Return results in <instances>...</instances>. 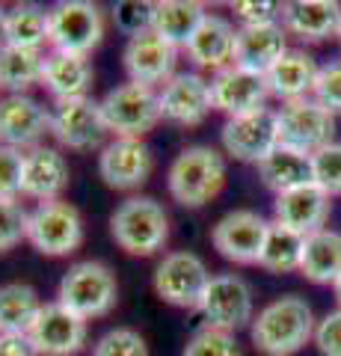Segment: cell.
Here are the masks:
<instances>
[{"instance_id":"obj_5","label":"cell","mask_w":341,"mask_h":356,"mask_svg":"<svg viewBox=\"0 0 341 356\" xmlns=\"http://www.w3.org/2000/svg\"><path fill=\"white\" fill-rule=\"evenodd\" d=\"M27 241L33 250L51 259H63L81 250L83 243V220L81 211L65 199L39 202L27 217Z\"/></svg>"},{"instance_id":"obj_3","label":"cell","mask_w":341,"mask_h":356,"mask_svg":"<svg viewBox=\"0 0 341 356\" xmlns=\"http://www.w3.org/2000/svg\"><path fill=\"white\" fill-rule=\"evenodd\" d=\"M169 196L184 208H202L226 187V158L214 146H187L167 172Z\"/></svg>"},{"instance_id":"obj_38","label":"cell","mask_w":341,"mask_h":356,"mask_svg":"<svg viewBox=\"0 0 341 356\" xmlns=\"http://www.w3.org/2000/svg\"><path fill=\"white\" fill-rule=\"evenodd\" d=\"M315 184L329 196H341V143H329L312 154Z\"/></svg>"},{"instance_id":"obj_18","label":"cell","mask_w":341,"mask_h":356,"mask_svg":"<svg viewBox=\"0 0 341 356\" xmlns=\"http://www.w3.org/2000/svg\"><path fill=\"white\" fill-rule=\"evenodd\" d=\"M51 134V110L30 95L0 98V146L30 152Z\"/></svg>"},{"instance_id":"obj_8","label":"cell","mask_w":341,"mask_h":356,"mask_svg":"<svg viewBox=\"0 0 341 356\" xmlns=\"http://www.w3.org/2000/svg\"><path fill=\"white\" fill-rule=\"evenodd\" d=\"M208 282H211V273L205 261L190 250L167 252L151 276L155 294L175 309H199Z\"/></svg>"},{"instance_id":"obj_27","label":"cell","mask_w":341,"mask_h":356,"mask_svg":"<svg viewBox=\"0 0 341 356\" xmlns=\"http://www.w3.org/2000/svg\"><path fill=\"white\" fill-rule=\"evenodd\" d=\"M258 178L264 181V187L273 193H288L294 187L312 184L315 172H312V154L294 152L288 146H276L267 158L258 163Z\"/></svg>"},{"instance_id":"obj_42","label":"cell","mask_w":341,"mask_h":356,"mask_svg":"<svg viewBox=\"0 0 341 356\" xmlns=\"http://www.w3.org/2000/svg\"><path fill=\"white\" fill-rule=\"evenodd\" d=\"M235 18H240V24H264V21H276V15L282 13V3H273V0H261V3H232Z\"/></svg>"},{"instance_id":"obj_4","label":"cell","mask_w":341,"mask_h":356,"mask_svg":"<svg viewBox=\"0 0 341 356\" xmlns=\"http://www.w3.org/2000/svg\"><path fill=\"white\" fill-rule=\"evenodd\" d=\"M116 300H119L116 273L104 261H95V259L72 264L57 285V303L83 321L110 315Z\"/></svg>"},{"instance_id":"obj_1","label":"cell","mask_w":341,"mask_h":356,"mask_svg":"<svg viewBox=\"0 0 341 356\" xmlns=\"http://www.w3.org/2000/svg\"><path fill=\"white\" fill-rule=\"evenodd\" d=\"M315 327L312 306L300 294H285L252 318L249 336L264 356H294L315 339Z\"/></svg>"},{"instance_id":"obj_12","label":"cell","mask_w":341,"mask_h":356,"mask_svg":"<svg viewBox=\"0 0 341 356\" xmlns=\"http://www.w3.org/2000/svg\"><path fill=\"white\" fill-rule=\"evenodd\" d=\"M267 235H270V222L258 211L235 208L217 220V226L211 229V243L226 261L258 264Z\"/></svg>"},{"instance_id":"obj_7","label":"cell","mask_w":341,"mask_h":356,"mask_svg":"<svg viewBox=\"0 0 341 356\" xmlns=\"http://www.w3.org/2000/svg\"><path fill=\"white\" fill-rule=\"evenodd\" d=\"M48 30H51V51L65 54H90L104 39V13L90 0H63L48 9Z\"/></svg>"},{"instance_id":"obj_41","label":"cell","mask_w":341,"mask_h":356,"mask_svg":"<svg viewBox=\"0 0 341 356\" xmlns=\"http://www.w3.org/2000/svg\"><path fill=\"white\" fill-rule=\"evenodd\" d=\"M312 341L321 356H341V309L329 312L317 321Z\"/></svg>"},{"instance_id":"obj_22","label":"cell","mask_w":341,"mask_h":356,"mask_svg":"<svg viewBox=\"0 0 341 356\" xmlns=\"http://www.w3.org/2000/svg\"><path fill=\"white\" fill-rule=\"evenodd\" d=\"M288 51V33L279 21L264 24H240L235 39V65L258 74H267L282 54Z\"/></svg>"},{"instance_id":"obj_15","label":"cell","mask_w":341,"mask_h":356,"mask_svg":"<svg viewBox=\"0 0 341 356\" xmlns=\"http://www.w3.org/2000/svg\"><path fill=\"white\" fill-rule=\"evenodd\" d=\"M30 341L39 356H74L83 350L90 336V321L78 318L74 312L60 306L57 300L42 306L36 324L30 327Z\"/></svg>"},{"instance_id":"obj_17","label":"cell","mask_w":341,"mask_h":356,"mask_svg":"<svg viewBox=\"0 0 341 356\" xmlns=\"http://www.w3.org/2000/svg\"><path fill=\"white\" fill-rule=\"evenodd\" d=\"M270 98V86L267 77L249 69H240V65H226L223 72H217L211 77V102L214 110L226 113L228 119L235 116H247L264 110V102Z\"/></svg>"},{"instance_id":"obj_28","label":"cell","mask_w":341,"mask_h":356,"mask_svg":"<svg viewBox=\"0 0 341 356\" xmlns=\"http://www.w3.org/2000/svg\"><path fill=\"white\" fill-rule=\"evenodd\" d=\"M300 273L315 285H335L341 280V232L321 229L306 238Z\"/></svg>"},{"instance_id":"obj_39","label":"cell","mask_w":341,"mask_h":356,"mask_svg":"<svg viewBox=\"0 0 341 356\" xmlns=\"http://www.w3.org/2000/svg\"><path fill=\"white\" fill-rule=\"evenodd\" d=\"M24 154L21 149L0 146V199L24 196Z\"/></svg>"},{"instance_id":"obj_40","label":"cell","mask_w":341,"mask_h":356,"mask_svg":"<svg viewBox=\"0 0 341 356\" xmlns=\"http://www.w3.org/2000/svg\"><path fill=\"white\" fill-rule=\"evenodd\" d=\"M312 98L317 104H324L333 116L341 113V60L321 65L315 89H312Z\"/></svg>"},{"instance_id":"obj_35","label":"cell","mask_w":341,"mask_h":356,"mask_svg":"<svg viewBox=\"0 0 341 356\" xmlns=\"http://www.w3.org/2000/svg\"><path fill=\"white\" fill-rule=\"evenodd\" d=\"M92 356H149V344L131 327H113L95 341Z\"/></svg>"},{"instance_id":"obj_32","label":"cell","mask_w":341,"mask_h":356,"mask_svg":"<svg viewBox=\"0 0 341 356\" xmlns=\"http://www.w3.org/2000/svg\"><path fill=\"white\" fill-rule=\"evenodd\" d=\"M13 48H27V51H42L51 44V30H48V13L36 3H18L6 9V42Z\"/></svg>"},{"instance_id":"obj_10","label":"cell","mask_w":341,"mask_h":356,"mask_svg":"<svg viewBox=\"0 0 341 356\" xmlns=\"http://www.w3.org/2000/svg\"><path fill=\"white\" fill-rule=\"evenodd\" d=\"M51 134L63 149L72 152L104 149V137L110 131L101 113V102H95L92 95L57 102L51 110Z\"/></svg>"},{"instance_id":"obj_45","label":"cell","mask_w":341,"mask_h":356,"mask_svg":"<svg viewBox=\"0 0 341 356\" xmlns=\"http://www.w3.org/2000/svg\"><path fill=\"white\" fill-rule=\"evenodd\" d=\"M333 288H335V300H338V309H341V280H338Z\"/></svg>"},{"instance_id":"obj_30","label":"cell","mask_w":341,"mask_h":356,"mask_svg":"<svg viewBox=\"0 0 341 356\" xmlns=\"http://www.w3.org/2000/svg\"><path fill=\"white\" fill-rule=\"evenodd\" d=\"M42 300L36 288L27 282H9L0 285V332L3 336H27L30 327L36 324Z\"/></svg>"},{"instance_id":"obj_31","label":"cell","mask_w":341,"mask_h":356,"mask_svg":"<svg viewBox=\"0 0 341 356\" xmlns=\"http://www.w3.org/2000/svg\"><path fill=\"white\" fill-rule=\"evenodd\" d=\"M42 63L45 51L0 44V89H6L9 95H27L30 86L42 83Z\"/></svg>"},{"instance_id":"obj_25","label":"cell","mask_w":341,"mask_h":356,"mask_svg":"<svg viewBox=\"0 0 341 356\" xmlns=\"http://www.w3.org/2000/svg\"><path fill=\"white\" fill-rule=\"evenodd\" d=\"M92 63L81 54H65V51H48L45 63H42V83L57 102H69V98L90 95L92 86Z\"/></svg>"},{"instance_id":"obj_9","label":"cell","mask_w":341,"mask_h":356,"mask_svg":"<svg viewBox=\"0 0 341 356\" xmlns=\"http://www.w3.org/2000/svg\"><path fill=\"white\" fill-rule=\"evenodd\" d=\"M276 125H279V146H288L303 154L321 152L335 137V116L324 104H317L312 95L285 102L276 110Z\"/></svg>"},{"instance_id":"obj_36","label":"cell","mask_w":341,"mask_h":356,"mask_svg":"<svg viewBox=\"0 0 341 356\" xmlns=\"http://www.w3.org/2000/svg\"><path fill=\"white\" fill-rule=\"evenodd\" d=\"M27 217L30 211L21 205V199H0V252H9L27 241Z\"/></svg>"},{"instance_id":"obj_19","label":"cell","mask_w":341,"mask_h":356,"mask_svg":"<svg viewBox=\"0 0 341 356\" xmlns=\"http://www.w3.org/2000/svg\"><path fill=\"white\" fill-rule=\"evenodd\" d=\"M175 60H178V48L163 42L155 30L142 33V36L128 39L122 51V65L131 83L140 86H163L175 74Z\"/></svg>"},{"instance_id":"obj_16","label":"cell","mask_w":341,"mask_h":356,"mask_svg":"<svg viewBox=\"0 0 341 356\" xmlns=\"http://www.w3.org/2000/svg\"><path fill=\"white\" fill-rule=\"evenodd\" d=\"M155 170V154L146 140L113 137L98 154V175L110 191H137Z\"/></svg>"},{"instance_id":"obj_29","label":"cell","mask_w":341,"mask_h":356,"mask_svg":"<svg viewBox=\"0 0 341 356\" xmlns=\"http://www.w3.org/2000/svg\"><path fill=\"white\" fill-rule=\"evenodd\" d=\"M205 15H208L205 6L196 3V0H160V3H155V24H151V30L163 42H169L172 48H187V42L199 30Z\"/></svg>"},{"instance_id":"obj_11","label":"cell","mask_w":341,"mask_h":356,"mask_svg":"<svg viewBox=\"0 0 341 356\" xmlns=\"http://www.w3.org/2000/svg\"><path fill=\"white\" fill-rule=\"evenodd\" d=\"M199 312L205 315V327H217L226 332H238L240 327L252 324L256 303H252V288L238 273H214L208 282Z\"/></svg>"},{"instance_id":"obj_43","label":"cell","mask_w":341,"mask_h":356,"mask_svg":"<svg viewBox=\"0 0 341 356\" xmlns=\"http://www.w3.org/2000/svg\"><path fill=\"white\" fill-rule=\"evenodd\" d=\"M0 356H39L30 336H3L0 332Z\"/></svg>"},{"instance_id":"obj_34","label":"cell","mask_w":341,"mask_h":356,"mask_svg":"<svg viewBox=\"0 0 341 356\" xmlns=\"http://www.w3.org/2000/svg\"><path fill=\"white\" fill-rule=\"evenodd\" d=\"M181 356H240V348L235 341V332H226L217 327H202L187 339Z\"/></svg>"},{"instance_id":"obj_46","label":"cell","mask_w":341,"mask_h":356,"mask_svg":"<svg viewBox=\"0 0 341 356\" xmlns=\"http://www.w3.org/2000/svg\"><path fill=\"white\" fill-rule=\"evenodd\" d=\"M338 42H341V30H338Z\"/></svg>"},{"instance_id":"obj_21","label":"cell","mask_w":341,"mask_h":356,"mask_svg":"<svg viewBox=\"0 0 341 356\" xmlns=\"http://www.w3.org/2000/svg\"><path fill=\"white\" fill-rule=\"evenodd\" d=\"M279 24L288 36H297L300 42L338 39L341 6L335 0H291V3H282Z\"/></svg>"},{"instance_id":"obj_26","label":"cell","mask_w":341,"mask_h":356,"mask_svg":"<svg viewBox=\"0 0 341 356\" xmlns=\"http://www.w3.org/2000/svg\"><path fill=\"white\" fill-rule=\"evenodd\" d=\"M317 72H321V65L315 63L309 51L288 48L264 77H267L270 95L282 98L285 104V102H297V98H309L317 81Z\"/></svg>"},{"instance_id":"obj_20","label":"cell","mask_w":341,"mask_h":356,"mask_svg":"<svg viewBox=\"0 0 341 356\" xmlns=\"http://www.w3.org/2000/svg\"><path fill=\"white\" fill-rule=\"evenodd\" d=\"M329 211H333V196L312 181L276 196V202H273V222L309 238L324 229V222L329 220Z\"/></svg>"},{"instance_id":"obj_37","label":"cell","mask_w":341,"mask_h":356,"mask_svg":"<svg viewBox=\"0 0 341 356\" xmlns=\"http://www.w3.org/2000/svg\"><path fill=\"white\" fill-rule=\"evenodd\" d=\"M113 21L128 39L151 33V24H155V3H146V0H122V3L113 6Z\"/></svg>"},{"instance_id":"obj_13","label":"cell","mask_w":341,"mask_h":356,"mask_svg":"<svg viewBox=\"0 0 341 356\" xmlns=\"http://www.w3.org/2000/svg\"><path fill=\"white\" fill-rule=\"evenodd\" d=\"M223 149L228 158L240 163H261L267 154L279 146V125H276V110H256L247 116L226 119L219 131Z\"/></svg>"},{"instance_id":"obj_44","label":"cell","mask_w":341,"mask_h":356,"mask_svg":"<svg viewBox=\"0 0 341 356\" xmlns=\"http://www.w3.org/2000/svg\"><path fill=\"white\" fill-rule=\"evenodd\" d=\"M6 42V9L0 6V44Z\"/></svg>"},{"instance_id":"obj_6","label":"cell","mask_w":341,"mask_h":356,"mask_svg":"<svg viewBox=\"0 0 341 356\" xmlns=\"http://www.w3.org/2000/svg\"><path fill=\"white\" fill-rule=\"evenodd\" d=\"M101 113L107 122V131L113 137H128V140H142L163 119L158 104V89L131 81L122 86H113L101 98Z\"/></svg>"},{"instance_id":"obj_24","label":"cell","mask_w":341,"mask_h":356,"mask_svg":"<svg viewBox=\"0 0 341 356\" xmlns=\"http://www.w3.org/2000/svg\"><path fill=\"white\" fill-rule=\"evenodd\" d=\"M69 187V161L53 146H36L24 154V196L39 202L63 199Z\"/></svg>"},{"instance_id":"obj_23","label":"cell","mask_w":341,"mask_h":356,"mask_svg":"<svg viewBox=\"0 0 341 356\" xmlns=\"http://www.w3.org/2000/svg\"><path fill=\"white\" fill-rule=\"evenodd\" d=\"M235 39H238V27L226 15L208 13L184 51H187V57L193 60L196 69H211L217 74V72H223L226 65L235 63Z\"/></svg>"},{"instance_id":"obj_14","label":"cell","mask_w":341,"mask_h":356,"mask_svg":"<svg viewBox=\"0 0 341 356\" xmlns=\"http://www.w3.org/2000/svg\"><path fill=\"white\" fill-rule=\"evenodd\" d=\"M158 104H160V116L172 122V125L196 128L214 110L211 81H205L199 72H175L158 89Z\"/></svg>"},{"instance_id":"obj_33","label":"cell","mask_w":341,"mask_h":356,"mask_svg":"<svg viewBox=\"0 0 341 356\" xmlns=\"http://www.w3.org/2000/svg\"><path fill=\"white\" fill-rule=\"evenodd\" d=\"M303 243H306L303 235H297V232L279 226V222H270V235H267V243H264L258 267H264V270H270V273L300 270Z\"/></svg>"},{"instance_id":"obj_2","label":"cell","mask_w":341,"mask_h":356,"mask_svg":"<svg viewBox=\"0 0 341 356\" xmlns=\"http://www.w3.org/2000/svg\"><path fill=\"white\" fill-rule=\"evenodd\" d=\"M110 235L128 255H158L169 241V214L155 196H128L110 217Z\"/></svg>"}]
</instances>
